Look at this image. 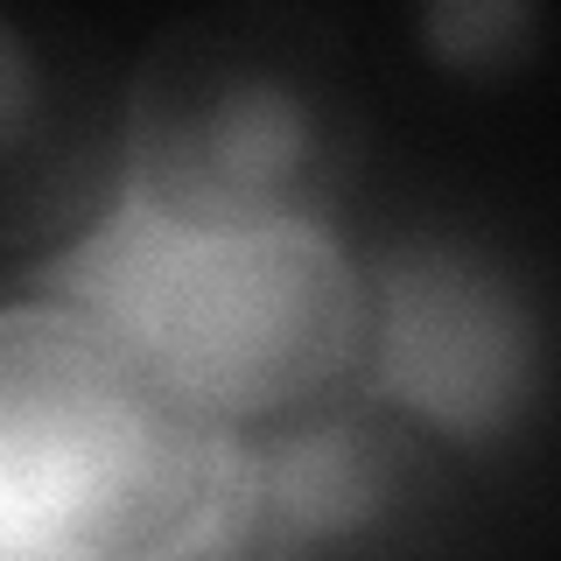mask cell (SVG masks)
Segmentation results:
<instances>
[{"label": "cell", "mask_w": 561, "mask_h": 561, "mask_svg": "<svg viewBox=\"0 0 561 561\" xmlns=\"http://www.w3.org/2000/svg\"><path fill=\"white\" fill-rule=\"evenodd\" d=\"M28 288L92 316L232 435L337 400L358 379L365 274L337 225L175 218L113 197L35 260Z\"/></svg>", "instance_id": "obj_1"}, {"label": "cell", "mask_w": 561, "mask_h": 561, "mask_svg": "<svg viewBox=\"0 0 561 561\" xmlns=\"http://www.w3.org/2000/svg\"><path fill=\"white\" fill-rule=\"evenodd\" d=\"M232 443L92 316L0 302V561H204Z\"/></svg>", "instance_id": "obj_2"}, {"label": "cell", "mask_w": 561, "mask_h": 561, "mask_svg": "<svg viewBox=\"0 0 561 561\" xmlns=\"http://www.w3.org/2000/svg\"><path fill=\"white\" fill-rule=\"evenodd\" d=\"M365 162L344 35L302 8H204L119 92V190L175 218L337 225Z\"/></svg>", "instance_id": "obj_3"}, {"label": "cell", "mask_w": 561, "mask_h": 561, "mask_svg": "<svg viewBox=\"0 0 561 561\" xmlns=\"http://www.w3.org/2000/svg\"><path fill=\"white\" fill-rule=\"evenodd\" d=\"M365 337L351 393L379 400L449 456H513L554 400V323L505 245L408 225L358 253Z\"/></svg>", "instance_id": "obj_4"}, {"label": "cell", "mask_w": 561, "mask_h": 561, "mask_svg": "<svg viewBox=\"0 0 561 561\" xmlns=\"http://www.w3.org/2000/svg\"><path fill=\"white\" fill-rule=\"evenodd\" d=\"M456 456L365 393L316 400L232 443L204 561H456Z\"/></svg>", "instance_id": "obj_5"}, {"label": "cell", "mask_w": 561, "mask_h": 561, "mask_svg": "<svg viewBox=\"0 0 561 561\" xmlns=\"http://www.w3.org/2000/svg\"><path fill=\"white\" fill-rule=\"evenodd\" d=\"M119 190V99L78 28L35 8H0V225L64 239Z\"/></svg>", "instance_id": "obj_6"}, {"label": "cell", "mask_w": 561, "mask_h": 561, "mask_svg": "<svg viewBox=\"0 0 561 561\" xmlns=\"http://www.w3.org/2000/svg\"><path fill=\"white\" fill-rule=\"evenodd\" d=\"M408 43L449 84H513L548 49V8L540 0H421L408 8Z\"/></svg>", "instance_id": "obj_7"}]
</instances>
